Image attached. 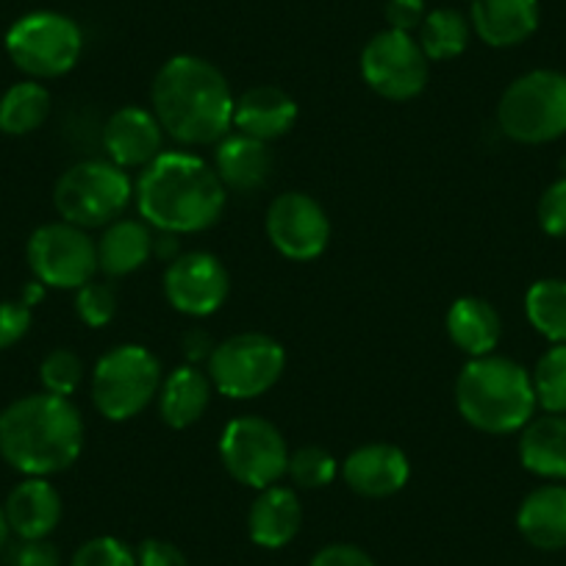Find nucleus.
<instances>
[{"label":"nucleus","instance_id":"nucleus-27","mask_svg":"<svg viewBox=\"0 0 566 566\" xmlns=\"http://www.w3.org/2000/svg\"><path fill=\"white\" fill-rule=\"evenodd\" d=\"M48 114H51V92L34 78L9 86L0 97V130L9 136L34 134L45 125Z\"/></svg>","mask_w":566,"mask_h":566},{"label":"nucleus","instance_id":"nucleus-22","mask_svg":"<svg viewBox=\"0 0 566 566\" xmlns=\"http://www.w3.org/2000/svg\"><path fill=\"white\" fill-rule=\"evenodd\" d=\"M516 531L531 547L555 553L566 547V486L549 481L527 492L516 511Z\"/></svg>","mask_w":566,"mask_h":566},{"label":"nucleus","instance_id":"nucleus-7","mask_svg":"<svg viewBox=\"0 0 566 566\" xmlns=\"http://www.w3.org/2000/svg\"><path fill=\"white\" fill-rule=\"evenodd\" d=\"M134 184L128 172L108 159H86L62 172L53 189L59 217L84 231L106 228L125 214Z\"/></svg>","mask_w":566,"mask_h":566},{"label":"nucleus","instance_id":"nucleus-10","mask_svg":"<svg viewBox=\"0 0 566 566\" xmlns=\"http://www.w3.org/2000/svg\"><path fill=\"white\" fill-rule=\"evenodd\" d=\"M220 461L228 475L242 486L261 489L275 486L286 475L290 467V448L286 439L264 417H237L222 428Z\"/></svg>","mask_w":566,"mask_h":566},{"label":"nucleus","instance_id":"nucleus-30","mask_svg":"<svg viewBox=\"0 0 566 566\" xmlns=\"http://www.w3.org/2000/svg\"><path fill=\"white\" fill-rule=\"evenodd\" d=\"M536 402L544 413H566V345H553L531 373Z\"/></svg>","mask_w":566,"mask_h":566},{"label":"nucleus","instance_id":"nucleus-14","mask_svg":"<svg viewBox=\"0 0 566 566\" xmlns=\"http://www.w3.org/2000/svg\"><path fill=\"white\" fill-rule=\"evenodd\" d=\"M231 295V275L214 253H178L165 270V297L187 317H211Z\"/></svg>","mask_w":566,"mask_h":566},{"label":"nucleus","instance_id":"nucleus-43","mask_svg":"<svg viewBox=\"0 0 566 566\" xmlns=\"http://www.w3.org/2000/svg\"><path fill=\"white\" fill-rule=\"evenodd\" d=\"M9 536H12V527H9V520H7V511H3V505H0V549L7 547Z\"/></svg>","mask_w":566,"mask_h":566},{"label":"nucleus","instance_id":"nucleus-35","mask_svg":"<svg viewBox=\"0 0 566 566\" xmlns=\"http://www.w3.org/2000/svg\"><path fill=\"white\" fill-rule=\"evenodd\" d=\"M538 226L547 237L566 239V176L544 189L538 200Z\"/></svg>","mask_w":566,"mask_h":566},{"label":"nucleus","instance_id":"nucleus-28","mask_svg":"<svg viewBox=\"0 0 566 566\" xmlns=\"http://www.w3.org/2000/svg\"><path fill=\"white\" fill-rule=\"evenodd\" d=\"M472 25L459 9H433L424 14L417 31V42L428 62H450L470 45Z\"/></svg>","mask_w":566,"mask_h":566},{"label":"nucleus","instance_id":"nucleus-5","mask_svg":"<svg viewBox=\"0 0 566 566\" xmlns=\"http://www.w3.org/2000/svg\"><path fill=\"white\" fill-rule=\"evenodd\" d=\"M497 125L520 145H547L566 136V73L531 70L500 95Z\"/></svg>","mask_w":566,"mask_h":566},{"label":"nucleus","instance_id":"nucleus-20","mask_svg":"<svg viewBox=\"0 0 566 566\" xmlns=\"http://www.w3.org/2000/svg\"><path fill=\"white\" fill-rule=\"evenodd\" d=\"M3 511L14 536L31 542V538H48L56 531L64 503L59 489L48 478H25L9 492Z\"/></svg>","mask_w":566,"mask_h":566},{"label":"nucleus","instance_id":"nucleus-39","mask_svg":"<svg viewBox=\"0 0 566 566\" xmlns=\"http://www.w3.org/2000/svg\"><path fill=\"white\" fill-rule=\"evenodd\" d=\"M9 566H62V558L48 538H31V542L20 538L9 555Z\"/></svg>","mask_w":566,"mask_h":566},{"label":"nucleus","instance_id":"nucleus-24","mask_svg":"<svg viewBox=\"0 0 566 566\" xmlns=\"http://www.w3.org/2000/svg\"><path fill=\"white\" fill-rule=\"evenodd\" d=\"M211 395H214V384H211L209 373L198 369V364H184L161 380L156 400H159V413L165 424H170L172 431H184L203 419L211 406Z\"/></svg>","mask_w":566,"mask_h":566},{"label":"nucleus","instance_id":"nucleus-3","mask_svg":"<svg viewBox=\"0 0 566 566\" xmlns=\"http://www.w3.org/2000/svg\"><path fill=\"white\" fill-rule=\"evenodd\" d=\"M84 450V419L70 397L36 391L0 411V459L25 478L70 470Z\"/></svg>","mask_w":566,"mask_h":566},{"label":"nucleus","instance_id":"nucleus-31","mask_svg":"<svg viewBox=\"0 0 566 566\" xmlns=\"http://www.w3.org/2000/svg\"><path fill=\"white\" fill-rule=\"evenodd\" d=\"M286 475L295 481L297 489L314 492V489H325L334 483V478L339 475V464H336V459L325 448L306 444V448H297L295 453H290Z\"/></svg>","mask_w":566,"mask_h":566},{"label":"nucleus","instance_id":"nucleus-19","mask_svg":"<svg viewBox=\"0 0 566 566\" xmlns=\"http://www.w3.org/2000/svg\"><path fill=\"white\" fill-rule=\"evenodd\" d=\"M303 527V503L295 489L266 486L255 494L248 511L250 542L264 549H281L295 542Z\"/></svg>","mask_w":566,"mask_h":566},{"label":"nucleus","instance_id":"nucleus-4","mask_svg":"<svg viewBox=\"0 0 566 566\" xmlns=\"http://www.w3.org/2000/svg\"><path fill=\"white\" fill-rule=\"evenodd\" d=\"M455 408L467 424L489 437L520 433L536 417L533 378L520 361L492 353L470 358L455 378Z\"/></svg>","mask_w":566,"mask_h":566},{"label":"nucleus","instance_id":"nucleus-40","mask_svg":"<svg viewBox=\"0 0 566 566\" xmlns=\"http://www.w3.org/2000/svg\"><path fill=\"white\" fill-rule=\"evenodd\" d=\"M424 14V0H386V23L395 31H406L413 34L422 25Z\"/></svg>","mask_w":566,"mask_h":566},{"label":"nucleus","instance_id":"nucleus-9","mask_svg":"<svg viewBox=\"0 0 566 566\" xmlns=\"http://www.w3.org/2000/svg\"><path fill=\"white\" fill-rule=\"evenodd\" d=\"M209 378L228 400H253L266 395L286 369V350L259 331L233 334L214 345L209 356Z\"/></svg>","mask_w":566,"mask_h":566},{"label":"nucleus","instance_id":"nucleus-11","mask_svg":"<svg viewBox=\"0 0 566 566\" xmlns=\"http://www.w3.org/2000/svg\"><path fill=\"white\" fill-rule=\"evenodd\" d=\"M361 78L375 95L406 103L424 92L431 78V62L419 48L417 36L386 29L364 45Z\"/></svg>","mask_w":566,"mask_h":566},{"label":"nucleus","instance_id":"nucleus-12","mask_svg":"<svg viewBox=\"0 0 566 566\" xmlns=\"http://www.w3.org/2000/svg\"><path fill=\"white\" fill-rule=\"evenodd\" d=\"M25 255L36 281L51 290H81L101 272L95 239L84 228L64 220L36 228Z\"/></svg>","mask_w":566,"mask_h":566},{"label":"nucleus","instance_id":"nucleus-23","mask_svg":"<svg viewBox=\"0 0 566 566\" xmlns=\"http://www.w3.org/2000/svg\"><path fill=\"white\" fill-rule=\"evenodd\" d=\"M97 270L108 277L134 275L156 253V237L145 220L119 217L95 239Z\"/></svg>","mask_w":566,"mask_h":566},{"label":"nucleus","instance_id":"nucleus-16","mask_svg":"<svg viewBox=\"0 0 566 566\" xmlns=\"http://www.w3.org/2000/svg\"><path fill=\"white\" fill-rule=\"evenodd\" d=\"M342 478L358 497L384 500L402 492L411 478V464L400 448L389 442H369L353 450L339 467Z\"/></svg>","mask_w":566,"mask_h":566},{"label":"nucleus","instance_id":"nucleus-17","mask_svg":"<svg viewBox=\"0 0 566 566\" xmlns=\"http://www.w3.org/2000/svg\"><path fill=\"white\" fill-rule=\"evenodd\" d=\"M301 108L281 86L259 84L244 90L233 106V128L261 142H275L295 128Z\"/></svg>","mask_w":566,"mask_h":566},{"label":"nucleus","instance_id":"nucleus-15","mask_svg":"<svg viewBox=\"0 0 566 566\" xmlns=\"http://www.w3.org/2000/svg\"><path fill=\"white\" fill-rule=\"evenodd\" d=\"M103 148L108 161L128 170H145L165 154V128L156 114L142 106H123L112 112L103 128Z\"/></svg>","mask_w":566,"mask_h":566},{"label":"nucleus","instance_id":"nucleus-42","mask_svg":"<svg viewBox=\"0 0 566 566\" xmlns=\"http://www.w3.org/2000/svg\"><path fill=\"white\" fill-rule=\"evenodd\" d=\"M42 295H45V286H42L40 281H34V283H29V286H25V290H23V297H20V301H23L25 306L34 308L36 303L42 301Z\"/></svg>","mask_w":566,"mask_h":566},{"label":"nucleus","instance_id":"nucleus-26","mask_svg":"<svg viewBox=\"0 0 566 566\" xmlns=\"http://www.w3.org/2000/svg\"><path fill=\"white\" fill-rule=\"evenodd\" d=\"M444 325H448L450 342L470 358L492 356L503 339V319L497 308L475 295L459 297L448 308Z\"/></svg>","mask_w":566,"mask_h":566},{"label":"nucleus","instance_id":"nucleus-29","mask_svg":"<svg viewBox=\"0 0 566 566\" xmlns=\"http://www.w3.org/2000/svg\"><path fill=\"white\" fill-rule=\"evenodd\" d=\"M525 317L536 334L553 345H566V281L542 277L527 290Z\"/></svg>","mask_w":566,"mask_h":566},{"label":"nucleus","instance_id":"nucleus-33","mask_svg":"<svg viewBox=\"0 0 566 566\" xmlns=\"http://www.w3.org/2000/svg\"><path fill=\"white\" fill-rule=\"evenodd\" d=\"M75 314L90 328H106L117 314V292L106 281H90L75 290Z\"/></svg>","mask_w":566,"mask_h":566},{"label":"nucleus","instance_id":"nucleus-2","mask_svg":"<svg viewBox=\"0 0 566 566\" xmlns=\"http://www.w3.org/2000/svg\"><path fill=\"white\" fill-rule=\"evenodd\" d=\"M145 222L161 233L184 237L217 226L226 211L228 189L209 161L187 150H165L142 170L134 189Z\"/></svg>","mask_w":566,"mask_h":566},{"label":"nucleus","instance_id":"nucleus-18","mask_svg":"<svg viewBox=\"0 0 566 566\" xmlns=\"http://www.w3.org/2000/svg\"><path fill=\"white\" fill-rule=\"evenodd\" d=\"M542 23L538 0H472L470 25L489 48H516Z\"/></svg>","mask_w":566,"mask_h":566},{"label":"nucleus","instance_id":"nucleus-37","mask_svg":"<svg viewBox=\"0 0 566 566\" xmlns=\"http://www.w3.org/2000/svg\"><path fill=\"white\" fill-rule=\"evenodd\" d=\"M308 566H378L373 560V555L367 549L356 547V544L336 542L325 544L323 549L314 553V558L308 560Z\"/></svg>","mask_w":566,"mask_h":566},{"label":"nucleus","instance_id":"nucleus-38","mask_svg":"<svg viewBox=\"0 0 566 566\" xmlns=\"http://www.w3.org/2000/svg\"><path fill=\"white\" fill-rule=\"evenodd\" d=\"M134 553L136 566H189L181 547H176L172 542H165V538H145Z\"/></svg>","mask_w":566,"mask_h":566},{"label":"nucleus","instance_id":"nucleus-36","mask_svg":"<svg viewBox=\"0 0 566 566\" xmlns=\"http://www.w3.org/2000/svg\"><path fill=\"white\" fill-rule=\"evenodd\" d=\"M31 323H34V314H31V306H25L23 301L0 303V350L18 345L31 331Z\"/></svg>","mask_w":566,"mask_h":566},{"label":"nucleus","instance_id":"nucleus-13","mask_svg":"<svg viewBox=\"0 0 566 566\" xmlns=\"http://www.w3.org/2000/svg\"><path fill=\"white\" fill-rule=\"evenodd\" d=\"M266 237L290 261H314L328 250L331 220L306 192H283L266 209Z\"/></svg>","mask_w":566,"mask_h":566},{"label":"nucleus","instance_id":"nucleus-25","mask_svg":"<svg viewBox=\"0 0 566 566\" xmlns=\"http://www.w3.org/2000/svg\"><path fill=\"white\" fill-rule=\"evenodd\" d=\"M522 467L544 481H566V413L533 417L516 442Z\"/></svg>","mask_w":566,"mask_h":566},{"label":"nucleus","instance_id":"nucleus-8","mask_svg":"<svg viewBox=\"0 0 566 566\" xmlns=\"http://www.w3.org/2000/svg\"><path fill=\"white\" fill-rule=\"evenodd\" d=\"M7 53L29 78H62L84 53V31L62 12H31L7 31Z\"/></svg>","mask_w":566,"mask_h":566},{"label":"nucleus","instance_id":"nucleus-21","mask_svg":"<svg viewBox=\"0 0 566 566\" xmlns=\"http://www.w3.org/2000/svg\"><path fill=\"white\" fill-rule=\"evenodd\" d=\"M214 170L222 187L233 192L253 195L270 184L275 159H272L270 142L253 139V136L233 134L217 142Z\"/></svg>","mask_w":566,"mask_h":566},{"label":"nucleus","instance_id":"nucleus-1","mask_svg":"<svg viewBox=\"0 0 566 566\" xmlns=\"http://www.w3.org/2000/svg\"><path fill=\"white\" fill-rule=\"evenodd\" d=\"M150 103L165 134L189 148L217 145L233 128L237 95L231 84L217 64L192 53L161 64L150 86Z\"/></svg>","mask_w":566,"mask_h":566},{"label":"nucleus","instance_id":"nucleus-32","mask_svg":"<svg viewBox=\"0 0 566 566\" xmlns=\"http://www.w3.org/2000/svg\"><path fill=\"white\" fill-rule=\"evenodd\" d=\"M84 358L78 353L70 350V347H56L40 364L42 391H51L59 397L75 395L78 386L84 384Z\"/></svg>","mask_w":566,"mask_h":566},{"label":"nucleus","instance_id":"nucleus-6","mask_svg":"<svg viewBox=\"0 0 566 566\" xmlns=\"http://www.w3.org/2000/svg\"><path fill=\"white\" fill-rule=\"evenodd\" d=\"M161 361L145 345H117L92 369V402L108 422L139 417L161 389Z\"/></svg>","mask_w":566,"mask_h":566},{"label":"nucleus","instance_id":"nucleus-41","mask_svg":"<svg viewBox=\"0 0 566 566\" xmlns=\"http://www.w3.org/2000/svg\"><path fill=\"white\" fill-rule=\"evenodd\" d=\"M184 356H187L189 364H198V361H209L211 350H214V342H211V336L206 334V331L200 328H192L184 334Z\"/></svg>","mask_w":566,"mask_h":566},{"label":"nucleus","instance_id":"nucleus-34","mask_svg":"<svg viewBox=\"0 0 566 566\" xmlns=\"http://www.w3.org/2000/svg\"><path fill=\"white\" fill-rule=\"evenodd\" d=\"M70 566H136V553L117 536H95L75 549Z\"/></svg>","mask_w":566,"mask_h":566}]
</instances>
